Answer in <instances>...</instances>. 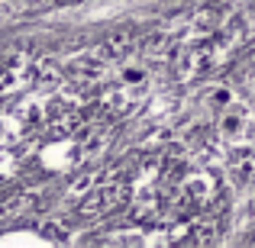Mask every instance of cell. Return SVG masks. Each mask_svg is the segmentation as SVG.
Returning a JSON list of instances; mask_svg holds the SVG:
<instances>
[{
  "label": "cell",
  "mask_w": 255,
  "mask_h": 248,
  "mask_svg": "<svg viewBox=\"0 0 255 248\" xmlns=\"http://www.w3.org/2000/svg\"><path fill=\"white\" fill-rule=\"evenodd\" d=\"M36 162L42 171H52V174H65L78 165V145L71 139H52L39 149Z\"/></svg>",
  "instance_id": "obj_1"
},
{
  "label": "cell",
  "mask_w": 255,
  "mask_h": 248,
  "mask_svg": "<svg viewBox=\"0 0 255 248\" xmlns=\"http://www.w3.org/2000/svg\"><path fill=\"white\" fill-rule=\"evenodd\" d=\"M0 242L10 245V242H45V239H42V236H36V232H16V236H3Z\"/></svg>",
  "instance_id": "obj_2"
}]
</instances>
